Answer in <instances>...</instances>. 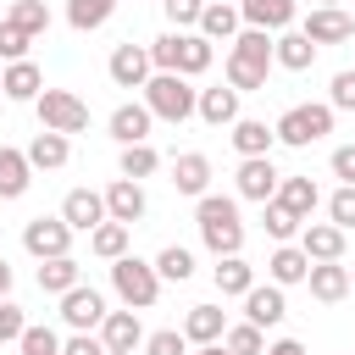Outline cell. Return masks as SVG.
Returning <instances> with one entry per match:
<instances>
[{
  "label": "cell",
  "mask_w": 355,
  "mask_h": 355,
  "mask_svg": "<svg viewBox=\"0 0 355 355\" xmlns=\"http://www.w3.org/2000/svg\"><path fill=\"white\" fill-rule=\"evenodd\" d=\"M61 355H111V349H105L94 333H72V338L61 344Z\"/></svg>",
  "instance_id": "49"
},
{
  "label": "cell",
  "mask_w": 355,
  "mask_h": 355,
  "mask_svg": "<svg viewBox=\"0 0 355 355\" xmlns=\"http://www.w3.org/2000/svg\"><path fill=\"white\" fill-rule=\"evenodd\" d=\"M83 283V266L72 255H55V261H39V288L44 294H72Z\"/></svg>",
  "instance_id": "33"
},
{
  "label": "cell",
  "mask_w": 355,
  "mask_h": 355,
  "mask_svg": "<svg viewBox=\"0 0 355 355\" xmlns=\"http://www.w3.org/2000/svg\"><path fill=\"white\" fill-rule=\"evenodd\" d=\"M111 288H116V300L128 311H150L161 300V272H155V261L122 255V261H111Z\"/></svg>",
  "instance_id": "3"
},
{
  "label": "cell",
  "mask_w": 355,
  "mask_h": 355,
  "mask_svg": "<svg viewBox=\"0 0 355 355\" xmlns=\"http://www.w3.org/2000/svg\"><path fill=\"white\" fill-rule=\"evenodd\" d=\"M166 6V17H172V28L178 33H189V22L200 28V11H205V0H161Z\"/></svg>",
  "instance_id": "47"
},
{
  "label": "cell",
  "mask_w": 355,
  "mask_h": 355,
  "mask_svg": "<svg viewBox=\"0 0 355 355\" xmlns=\"http://www.w3.org/2000/svg\"><path fill=\"white\" fill-rule=\"evenodd\" d=\"M6 294H11V261L0 255V300H6Z\"/></svg>",
  "instance_id": "51"
},
{
  "label": "cell",
  "mask_w": 355,
  "mask_h": 355,
  "mask_svg": "<svg viewBox=\"0 0 355 355\" xmlns=\"http://www.w3.org/2000/svg\"><path fill=\"white\" fill-rule=\"evenodd\" d=\"M327 105L333 111H355V72H333V89H327Z\"/></svg>",
  "instance_id": "46"
},
{
  "label": "cell",
  "mask_w": 355,
  "mask_h": 355,
  "mask_svg": "<svg viewBox=\"0 0 355 355\" xmlns=\"http://www.w3.org/2000/svg\"><path fill=\"white\" fill-rule=\"evenodd\" d=\"M283 316H288V300H283L277 283H255V288L244 294V322H255V327H277Z\"/></svg>",
  "instance_id": "16"
},
{
  "label": "cell",
  "mask_w": 355,
  "mask_h": 355,
  "mask_svg": "<svg viewBox=\"0 0 355 355\" xmlns=\"http://www.w3.org/2000/svg\"><path fill=\"white\" fill-rule=\"evenodd\" d=\"M100 344H105L111 355H133V349L144 344V327H139V311H111V316L100 322Z\"/></svg>",
  "instance_id": "17"
},
{
  "label": "cell",
  "mask_w": 355,
  "mask_h": 355,
  "mask_svg": "<svg viewBox=\"0 0 355 355\" xmlns=\"http://www.w3.org/2000/svg\"><path fill=\"white\" fill-rule=\"evenodd\" d=\"M222 349H227V355H266V333H261L255 322H233V327L222 333Z\"/></svg>",
  "instance_id": "37"
},
{
  "label": "cell",
  "mask_w": 355,
  "mask_h": 355,
  "mask_svg": "<svg viewBox=\"0 0 355 355\" xmlns=\"http://www.w3.org/2000/svg\"><path fill=\"white\" fill-rule=\"evenodd\" d=\"M277 183H283V172L272 166V155L239 161V200H255V205H266V200H277Z\"/></svg>",
  "instance_id": "11"
},
{
  "label": "cell",
  "mask_w": 355,
  "mask_h": 355,
  "mask_svg": "<svg viewBox=\"0 0 355 355\" xmlns=\"http://www.w3.org/2000/svg\"><path fill=\"white\" fill-rule=\"evenodd\" d=\"M22 355H61V338H55L50 327L28 322V333H22Z\"/></svg>",
  "instance_id": "44"
},
{
  "label": "cell",
  "mask_w": 355,
  "mask_h": 355,
  "mask_svg": "<svg viewBox=\"0 0 355 355\" xmlns=\"http://www.w3.org/2000/svg\"><path fill=\"white\" fill-rule=\"evenodd\" d=\"M28 44H33V39H28L17 22H6V17H0V67H11V61H28Z\"/></svg>",
  "instance_id": "41"
},
{
  "label": "cell",
  "mask_w": 355,
  "mask_h": 355,
  "mask_svg": "<svg viewBox=\"0 0 355 355\" xmlns=\"http://www.w3.org/2000/svg\"><path fill=\"white\" fill-rule=\"evenodd\" d=\"M144 211H150V200H144V189H139L133 178H116V183L105 189V216H111V222L133 227V222H139Z\"/></svg>",
  "instance_id": "15"
},
{
  "label": "cell",
  "mask_w": 355,
  "mask_h": 355,
  "mask_svg": "<svg viewBox=\"0 0 355 355\" xmlns=\"http://www.w3.org/2000/svg\"><path fill=\"white\" fill-rule=\"evenodd\" d=\"M222 333H227V311L222 305H189V316H183V338L189 344H222Z\"/></svg>",
  "instance_id": "24"
},
{
  "label": "cell",
  "mask_w": 355,
  "mask_h": 355,
  "mask_svg": "<svg viewBox=\"0 0 355 355\" xmlns=\"http://www.w3.org/2000/svg\"><path fill=\"white\" fill-rule=\"evenodd\" d=\"M172 189H178V194H194V200H205V189H211V161H205L200 150H183V155H172Z\"/></svg>",
  "instance_id": "20"
},
{
  "label": "cell",
  "mask_w": 355,
  "mask_h": 355,
  "mask_svg": "<svg viewBox=\"0 0 355 355\" xmlns=\"http://www.w3.org/2000/svg\"><path fill=\"white\" fill-rule=\"evenodd\" d=\"M211 277H216V294H222V300H244V294L255 288V266H250L244 255H222Z\"/></svg>",
  "instance_id": "25"
},
{
  "label": "cell",
  "mask_w": 355,
  "mask_h": 355,
  "mask_svg": "<svg viewBox=\"0 0 355 355\" xmlns=\"http://www.w3.org/2000/svg\"><path fill=\"white\" fill-rule=\"evenodd\" d=\"M294 0H239V17H244V28H261V33H283L288 22H294Z\"/></svg>",
  "instance_id": "18"
},
{
  "label": "cell",
  "mask_w": 355,
  "mask_h": 355,
  "mask_svg": "<svg viewBox=\"0 0 355 355\" xmlns=\"http://www.w3.org/2000/svg\"><path fill=\"white\" fill-rule=\"evenodd\" d=\"M22 250L33 261H55V255H72V227L61 216H33L22 222Z\"/></svg>",
  "instance_id": "7"
},
{
  "label": "cell",
  "mask_w": 355,
  "mask_h": 355,
  "mask_svg": "<svg viewBox=\"0 0 355 355\" xmlns=\"http://www.w3.org/2000/svg\"><path fill=\"white\" fill-rule=\"evenodd\" d=\"M272 133H277V144L305 150V144H316V139L333 133V105H288V111L272 122Z\"/></svg>",
  "instance_id": "5"
},
{
  "label": "cell",
  "mask_w": 355,
  "mask_h": 355,
  "mask_svg": "<svg viewBox=\"0 0 355 355\" xmlns=\"http://www.w3.org/2000/svg\"><path fill=\"white\" fill-rule=\"evenodd\" d=\"M200 33H205L211 44H233V39L244 33L239 6H227V0H205V11H200Z\"/></svg>",
  "instance_id": "19"
},
{
  "label": "cell",
  "mask_w": 355,
  "mask_h": 355,
  "mask_svg": "<svg viewBox=\"0 0 355 355\" xmlns=\"http://www.w3.org/2000/svg\"><path fill=\"white\" fill-rule=\"evenodd\" d=\"M105 72H111V83H116V89H144V83L155 78V67H150V50H144V44H133V39L111 50Z\"/></svg>",
  "instance_id": "8"
},
{
  "label": "cell",
  "mask_w": 355,
  "mask_h": 355,
  "mask_svg": "<svg viewBox=\"0 0 355 355\" xmlns=\"http://www.w3.org/2000/svg\"><path fill=\"white\" fill-rule=\"evenodd\" d=\"M349 294H355V272H349Z\"/></svg>",
  "instance_id": "54"
},
{
  "label": "cell",
  "mask_w": 355,
  "mask_h": 355,
  "mask_svg": "<svg viewBox=\"0 0 355 355\" xmlns=\"http://www.w3.org/2000/svg\"><path fill=\"white\" fill-rule=\"evenodd\" d=\"M150 122H155L150 105H144V100H128V105L111 111V139H116L122 150H128V144H150Z\"/></svg>",
  "instance_id": "14"
},
{
  "label": "cell",
  "mask_w": 355,
  "mask_h": 355,
  "mask_svg": "<svg viewBox=\"0 0 355 355\" xmlns=\"http://www.w3.org/2000/svg\"><path fill=\"white\" fill-rule=\"evenodd\" d=\"M116 166H122V178H133V183H139V178H150V172H155V166H161V155H155V150H150V144H128V150H122V161H116Z\"/></svg>",
  "instance_id": "40"
},
{
  "label": "cell",
  "mask_w": 355,
  "mask_h": 355,
  "mask_svg": "<svg viewBox=\"0 0 355 355\" xmlns=\"http://www.w3.org/2000/svg\"><path fill=\"white\" fill-rule=\"evenodd\" d=\"M0 72H6V67H0Z\"/></svg>",
  "instance_id": "55"
},
{
  "label": "cell",
  "mask_w": 355,
  "mask_h": 355,
  "mask_svg": "<svg viewBox=\"0 0 355 355\" xmlns=\"http://www.w3.org/2000/svg\"><path fill=\"white\" fill-rule=\"evenodd\" d=\"M194 116L211 122V128H233V122H239V89H233V83L200 89V111H194Z\"/></svg>",
  "instance_id": "22"
},
{
  "label": "cell",
  "mask_w": 355,
  "mask_h": 355,
  "mask_svg": "<svg viewBox=\"0 0 355 355\" xmlns=\"http://www.w3.org/2000/svg\"><path fill=\"white\" fill-rule=\"evenodd\" d=\"M172 33H178V28H172ZM205 67H211V39H205V33H178V67H172V72H178V78H200Z\"/></svg>",
  "instance_id": "31"
},
{
  "label": "cell",
  "mask_w": 355,
  "mask_h": 355,
  "mask_svg": "<svg viewBox=\"0 0 355 355\" xmlns=\"http://www.w3.org/2000/svg\"><path fill=\"white\" fill-rule=\"evenodd\" d=\"M277 205L294 211L300 222H311V211L322 205V189H316L311 178H283V183H277Z\"/></svg>",
  "instance_id": "30"
},
{
  "label": "cell",
  "mask_w": 355,
  "mask_h": 355,
  "mask_svg": "<svg viewBox=\"0 0 355 355\" xmlns=\"http://www.w3.org/2000/svg\"><path fill=\"white\" fill-rule=\"evenodd\" d=\"M194 355H227V349H222V344H200Z\"/></svg>",
  "instance_id": "52"
},
{
  "label": "cell",
  "mask_w": 355,
  "mask_h": 355,
  "mask_svg": "<svg viewBox=\"0 0 355 355\" xmlns=\"http://www.w3.org/2000/svg\"><path fill=\"white\" fill-rule=\"evenodd\" d=\"M327 166H333V178H344V189H355V144H338Z\"/></svg>",
  "instance_id": "48"
},
{
  "label": "cell",
  "mask_w": 355,
  "mask_h": 355,
  "mask_svg": "<svg viewBox=\"0 0 355 355\" xmlns=\"http://www.w3.org/2000/svg\"><path fill=\"white\" fill-rule=\"evenodd\" d=\"M327 222L333 227H355V189H333V200H327Z\"/></svg>",
  "instance_id": "45"
},
{
  "label": "cell",
  "mask_w": 355,
  "mask_h": 355,
  "mask_svg": "<svg viewBox=\"0 0 355 355\" xmlns=\"http://www.w3.org/2000/svg\"><path fill=\"white\" fill-rule=\"evenodd\" d=\"M316 6H338V0H316Z\"/></svg>",
  "instance_id": "53"
},
{
  "label": "cell",
  "mask_w": 355,
  "mask_h": 355,
  "mask_svg": "<svg viewBox=\"0 0 355 355\" xmlns=\"http://www.w3.org/2000/svg\"><path fill=\"white\" fill-rule=\"evenodd\" d=\"M300 250H305L311 261H344V227H333V222H305V227H300Z\"/></svg>",
  "instance_id": "23"
},
{
  "label": "cell",
  "mask_w": 355,
  "mask_h": 355,
  "mask_svg": "<svg viewBox=\"0 0 355 355\" xmlns=\"http://www.w3.org/2000/svg\"><path fill=\"white\" fill-rule=\"evenodd\" d=\"M194 222H200V239H205V250L222 261V255H239L244 250V222H239V200H227V194H205L200 205H194Z\"/></svg>",
  "instance_id": "2"
},
{
  "label": "cell",
  "mask_w": 355,
  "mask_h": 355,
  "mask_svg": "<svg viewBox=\"0 0 355 355\" xmlns=\"http://www.w3.org/2000/svg\"><path fill=\"white\" fill-rule=\"evenodd\" d=\"M111 11H116V0H67V22H72L78 33L105 28V22H111Z\"/></svg>",
  "instance_id": "34"
},
{
  "label": "cell",
  "mask_w": 355,
  "mask_h": 355,
  "mask_svg": "<svg viewBox=\"0 0 355 355\" xmlns=\"http://www.w3.org/2000/svg\"><path fill=\"white\" fill-rule=\"evenodd\" d=\"M128 233H133V227H122V222H100V227L89 233V250H94L100 261H122V255H128Z\"/></svg>",
  "instance_id": "35"
},
{
  "label": "cell",
  "mask_w": 355,
  "mask_h": 355,
  "mask_svg": "<svg viewBox=\"0 0 355 355\" xmlns=\"http://www.w3.org/2000/svg\"><path fill=\"white\" fill-rule=\"evenodd\" d=\"M33 111H39V128L44 133H83L89 128V105L72 94V89H44L39 100H33Z\"/></svg>",
  "instance_id": "6"
},
{
  "label": "cell",
  "mask_w": 355,
  "mask_h": 355,
  "mask_svg": "<svg viewBox=\"0 0 355 355\" xmlns=\"http://www.w3.org/2000/svg\"><path fill=\"white\" fill-rule=\"evenodd\" d=\"M266 277H272L277 288H294V283L311 277V255H305L300 244H277V250L266 255Z\"/></svg>",
  "instance_id": "21"
},
{
  "label": "cell",
  "mask_w": 355,
  "mask_h": 355,
  "mask_svg": "<svg viewBox=\"0 0 355 355\" xmlns=\"http://www.w3.org/2000/svg\"><path fill=\"white\" fill-rule=\"evenodd\" d=\"M300 33H305L316 50H322V44H344V39L355 33V17H349V11H338V6H316V11L300 22Z\"/></svg>",
  "instance_id": "10"
},
{
  "label": "cell",
  "mask_w": 355,
  "mask_h": 355,
  "mask_svg": "<svg viewBox=\"0 0 355 355\" xmlns=\"http://www.w3.org/2000/svg\"><path fill=\"white\" fill-rule=\"evenodd\" d=\"M266 355H305V344L300 338H277V344H266Z\"/></svg>",
  "instance_id": "50"
},
{
  "label": "cell",
  "mask_w": 355,
  "mask_h": 355,
  "mask_svg": "<svg viewBox=\"0 0 355 355\" xmlns=\"http://www.w3.org/2000/svg\"><path fill=\"white\" fill-rule=\"evenodd\" d=\"M144 105L161 122H189L200 111V89H189V78H178V72H155L144 83Z\"/></svg>",
  "instance_id": "4"
},
{
  "label": "cell",
  "mask_w": 355,
  "mask_h": 355,
  "mask_svg": "<svg viewBox=\"0 0 355 355\" xmlns=\"http://www.w3.org/2000/svg\"><path fill=\"white\" fill-rule=\"evenodd\" d=\"M261 222H266V233H272L277 244H288V239H300V227H305V222H300L294 211H283L277 200H266V205H261Z\"/></svg>",
  "instance_id": "39"
},
{
  "label": "cell",
  "mask_w": 355,
  "mask_h": 355,
  "mask_svg": "<svg viewBox=\"0 0 355 355\" xmlns=\"http://www.w3.org/2000/svg\"><path fill=\"white\" fill-rule=\"evenodd\" d=\"M144 355H189L183 327H161V333H150V338H144Z\"/></svg>",
  "instance_id": "42"
},
{
  "label": "cell",
  "mask_w": 355,
  "mask_h": 355,
  "mask_svg": "<svg viewBox=\"0 0 355 355\" xmlns=\"http://www.w3.org/2000/svg\"><path fill=\"white\" fill-rule=\"evenodd\" d=\"M67 155H72V144H67V133H33V144H28V166L33 172H55V166H67Z\"/></svg>",
  "instance_id": "29"
},
{
  "label": "cell",
  "mask_w": 355,
  "mask_h": 355,
  "mask_svg": "<svg viewBox=\"0 0 355 355\" xmlns=\"http://www.w3.org/2000/svg\"><path fill=\"white\" fill-rule=\"evenodd\" d=\"M272 55H277V67H283V72H305V67L316 61V44H311V39L300 33V28H283V33H277V50H272Z\"/></svg>",
  "instance_id": "32"
},
{
  "label": "cell",
  "mask_w": 355,
  "mask_h": 355,
  "mask_svg": "<svg viewBox=\"0 0 355 355\" xmlns=\"http://www.w3.org/2000/svg\"><path fill=\"white\" fill-rule=\"evenodd\" d=\"M61 222H67L72 233H94L100 222H111V216H105V194H94V189H72V194L61 200Z\"/></svg>",
  "instance_id": "12"
},
{
  "label": "cell",
  "mask_w": 355,
  "mask_h": 355,
  "mask_svg": "<svg viewBox=\"0 0 355 355\" xmlns=\"http://www.w3.org/2000/svg\"><path fill=\"white\" fill-rule=\"evenodd\" d=\"M22 333H28L22 305H17V300H0V344H22Z\"/></svg>",
  "instance_id": "43"
},
{
  "label": "cell",
  "mask_w": 355,
  "mask_h": 355,
  "mask_svg": "<svg viewBox=\"0 0 355 355\" xmlns=\"http://www.w3.org/2000/svg\"><path fill=\"white\" fill-rule=\"evenodd\" d=\"M0 94H6V100H39V94H44V72H39L33 61H11V67L0 72Z\"/></svg>",
  "instance_id": "27"
},
{
  "label": "cell",
  "mask_w": 355,
  "mask_h": 355,
  "mask_svg": "<svg viewBox=\"0 0 355 355\" xmlns=\"http://www.w3.org/2000/svg\"><path fill=\"white\" fill-rule=\"evenodd\" d=\"M155 272H161V283H189V277H194V255H189L183 244H166V250L155 255Z\"/></svg>",
  "instance_id": "38"
},
{
  "label": "cell",
  "mask_w": 355,
  "mask_h": 355,
  "mask_svg": "<svg viewBox=\"0 0 355 355\" xmlns=\"http://www.w3.org/2000/svg\"><path fill=\"white\" fill-rule=\"evenodd\" d=\"M277 33H261V28H244L239 39H233V50H227V83L239 89V94H255V89H266V72L277 67Z\"/></svg>",
  "instance_id": "1"
},
{
  "label": "cell",
  "mask_w": 355,
  "mask_h": 355,
  "mask_svg": "<svg viewBox=\"0 0 355 355\" xmlns=\"http://www.w3.org/2000/svg\"><path fill=\"white\" fill-rule=\"evenodd\" d=\"M33 183V166H28V150H11L0 144V200H22Z\"/></svg>",
  "instance_id": "26"
},
{
  "label": "cell",
  "mask_w": 355,
  "mask_h": 355,
  "mask_svg": "<svg viewBox=\"0 0 355 355\" xmlns=\"http://www.w3.org/2000/svg\"><path fill=\"white\" fill-rule=\"evenodd\" d=\"M305 288H311V300L338 305V300H349V266H344V261H311Z\"/></svg>",
  "instance_id": "13"
},
{
  "label": "cell",
  "mask_w": 355,
  "mask_h": 355,
  "mask_svg": "<svg viewBox=\"0 0 355 355\" xmlns=\"http://www.w3.org/2000/svg\"><path fill=\"white\" fill-rule=\"evenodd\" d=\"M111 311H105V300H100V288H89V283H78L72 294H61V322L72 327V333H94L100 322H105Z\"/></svg>",
  "instance_id": "9"
},
{
  "label": "cell",
  "mask_w": 355,
  "mask_h": 355,
  "mask_svg": "<svg viewBox=\"0 0 355 355\" xmlns=\"http://www.w3.org/2000/svg\"><path fill=\"white\" fill-rule=\"evenodd\" d=\"M272 144H277V133H272L261 116H239V122H233V150H239L244 161H255V155H272Z\"/></svg>",
  "instance_id": "28"
},
{
  "label": "cell",
  "mask_w": 355,
  "mask_h": 355,
  "mask_svg": "<svg viewBox=\"0 0 355 355\" xmlns=\"http://www.w3.org/2000/svg\"><path fill=\"white\" fill-rule=\"evenodd\" d=\"M6 22H17L28 39H39V33H50V6H44V0H11Z\"/></svg>",
  "instance_id": "36"
}]
</instances>
